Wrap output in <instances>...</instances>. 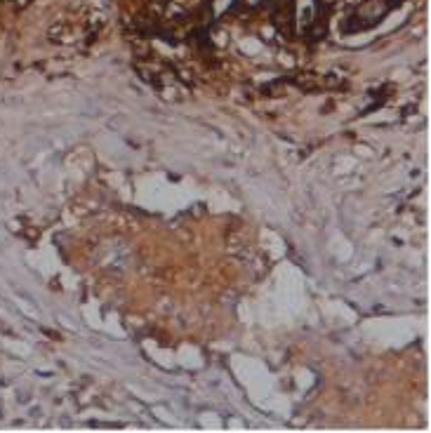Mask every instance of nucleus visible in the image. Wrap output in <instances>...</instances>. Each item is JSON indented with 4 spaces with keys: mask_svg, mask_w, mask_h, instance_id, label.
I'll use <instances>...</instances> for the list:
<instances>
[{
    "mask_svg": "<svg viewBox=\"0 0 431 433\" xmlns=\"http://www.w3.org/2000/svg\"><path fill=\"white\" fill-rule=\"evenodd\" d=\"M307 38L311 40V43H316V40H320V38H325V21H323V24H316L314 29H311V33H307Z\"/></svg>",
    "mask_w": 431,
    "mask_h": 433,
    "instance_id": "nucleus-1",
    "label": "nucleus"
}]
</instances>
